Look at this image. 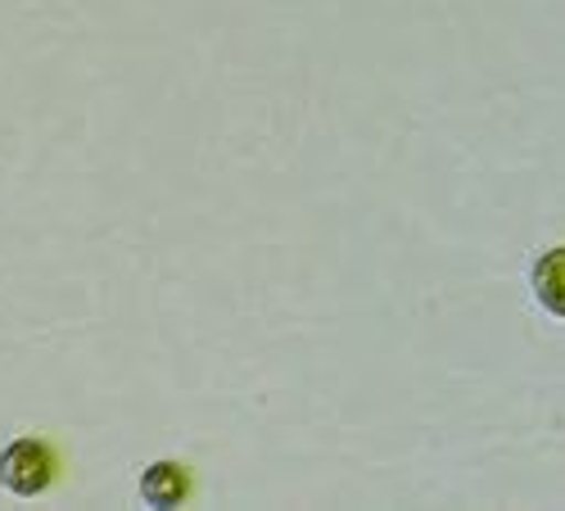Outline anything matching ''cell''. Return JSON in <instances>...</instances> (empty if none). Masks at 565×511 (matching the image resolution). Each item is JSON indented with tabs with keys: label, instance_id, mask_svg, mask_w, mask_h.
Returning <instances> with one entry per match:
<instances>
[{
	"label": "cell",
	"instance_id": "obj_1",
	"mask_svg": "<svg viewBox=\"0 0 565 511\" xmlns=\"http://www.w3.org/2000/svg\"><path fill=\"white\" fill-rule=\"evenodd\" d=\"M64 480V448L45 435H14L0 448V489L14 498H41Z\"/></svg>",
	"mask_w": 565,
	"mask_h": 511
},
{
	"label": "cell",
	"instance_id": "obj_2",
	"mask_svg": "<svg viewBox=\"0 0 565 511\" xmlns=\"http://www.w3.org/2000/svg\"><path fill=\"white\" fill-rule=\"evenodd\" d=\"M191 493H195V471H191V461H181V457H154L150 467L140 471V502L154 511L185 507Z\"/></svg>",
	"mask_w": 565,
	"mask_h": 511
},
{
	"label": "cell",
	"instance_id": "obj_3",
	"mask_svg": "<svg viewBox=\"0 0 565 511\" xmlns=\"http://www.w3.org/2000/svg\"><path fill=\"white\" fill-rule=\"evenodd\" d=\"M534 290H539V304L556 317H565V245L543 254V263L534 267Z\"/></svg>",
	"mask_w": 565,
	"mask_h": 511
}]
</instances>
